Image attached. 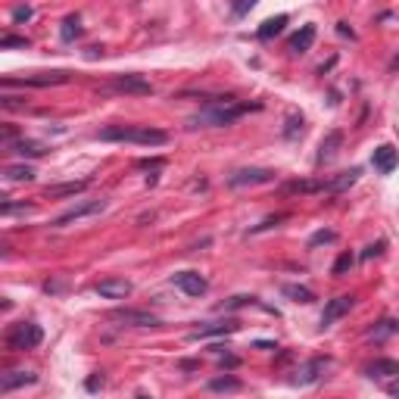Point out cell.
Segmentation results:
<instances>
[{
    "mask_svg": "<svg viewBox=\"0 0 399 399\" xmlns=\"http://www.w3.org/2000/svg\"><path fill=\"white\" fill-rule=\"evenodd\" d=\"M249 103H234V100H215L206 109H200L197 116H191V128H225V125H234L244 113H249Z\"/></svg>",
    "mask_w": 399,
    "mask_h": 399,
    "instance_id": "1",
    "label": "cell"
},
{
    "mask_svg": "<svg viewBox=\"0 0 399 399\" xmlns=\"http://www.w3.org/2000/svg\"><path fill=\"white\" fill-rule=\"evenodd\" d=\"M100 140H122V144H140V147H162L169 144V135L150 125H109L97 135Z\"/></svg>",
    "mask_w": 399,
    "mask_h": 399,
    "instance_id": "2",
    "label": "cell"
},
{
    "mask_svg": "<svg viewBox=\"0 0 399 399\" xmlns=\"http://www.w3.org/2000/svg\"><path fill=\"white\" fill-rule=\"evenodd\" d=\"M41 340H44V331L35 322H19L6 331V347L10 349H35Z\"/></svg>",
    "mask_w": 399,
    "mask_h": 399,
    "instance_id": "3",
    "label": "cell"
},
{
    "mask_svg": "<svg viewBox=\"0 0 399 399\" xmlns=\"http://www.w3.org/2000/svg\"><path fill=\"white\" fill-rule=\"evenodd\" d=\"M109 322H119V325H128V327H156L159 318L153 312H144V309H113L109 312Z\"/></svg>",
    "mask_w": 399,
    "mask_h": 399,
    "instance_id": "4",
    "label": "cell"
},
{
    "mask_svg": "<svg viewBox=\"0 0 399 399\" xmlns=\"http://www.w3.org/2000/svg\"><path fill=\"white\" fill-rule=\"evenodd\" d=\"M269 181H275V172L271 169H237L234 175L228 178V184L231 187H253V184H269Z\"/></svg>",
    "mask_w": 399,
    "mask_h": 399,
    "instance_id": "5",
    "label": "cell"
},
{
    "mask_svg": "<svg viewBox=\"0 0 399 399\" xmlns=\"http://www.w3.org/2000/svg\"><path fill=\"white\" fill-rule=\"evenodd\" d=\"M109 88L119 91V94H137V97L153 94V84L147 82L144 75H116L113 82H109Z\"/></svg>",
    "mask_w": 399,
    "mask_h": 399,
    "instance_id": "6",
    "label": "cell"
},
{
    "mask_svg": "<svg viewBox=\"0 0 399 399\" xmlns=\"http://www.w3.org/2000/svg\"><path fill=\"white\" fill-rule=\"evenodd\" d=\"M106 209V200H88V203H78V206H72L69 213H62L57 218V225L60 228H66V225H72L78 222V218H88V215H100Z\"/></svg>",
    "mask_w": 399,
    "mask_h": 399,
    "instance_id": "7",
    "label": "cell"
},
{
    "mask_svg": "<svg viewBox=\"0 0 399 399\" xmlns=\"http://www.w3.org/2000/svg\"><path fill=\"white\" fill-rule=\"evenodd\" d=\"M172 284H175L178 291H184L187 296H203L209 291L206 278L197 275V271H178V275H172Z\"/></svg>",
    "mask_w": 399,
    "mask_h": 399,
    "instance_id": "8",
    "label": "cell"
},
{
    "mask_svg": "<svg viewBox=\"0 0 399 399\" xmlns=\"http://www.w3.org/2000/svg\"><path fill=\"white\" fill-rule=\"evenodd\" d=\"M94 291H97L103 300H125V296H131V281L125 278H103L94 284Z\"/></svg>",
    "mask_w": 399,
    "mask_h": 399,
    "instance_id": "9",
    "label": "cell"
},
{
    "mask_svg": "<svg viewBox=\"0 0 399 399\" xmlns=\"http://www.w3.org/2000/svg\"><path fill=\"white\" fill-rule=\"evenodd\" d=\"M69 82V72H44V75H28L22 82H10L6 78L4 88H13V84H22V88H50V84H66Z\"/></svg>",
    "mask_w": 399,
    "mask_h": 399,
    "instance_id": "10",
    "label": "cell"
},
{
    "mask_svg": "<svg viewBox=\"0 0 399 399\" xmlns=\"http://www.w3.org/2000/svg\"><path fill=\"white\" fill-rule=\"evenodd\" d=\"M365 374L371 381H393L399 378V362L396 359H374V362L365 365Z\"/></svg>",
    "mask_w": 399,
    "mask_h": 399,
    "instance_id": "11",
    "label": "cell"
},
{
    "mask_svg": "<svg viewBox=\"0 0 399 399\" xmlns=\"http://www.w3.org/2000/svg\"><path fill=\"white\" fill-rule=\"evenodd\" d=\"M349 309H353V296H334V300H327V306L322 312V327H331L337 318L347 315Z\"/></svg>",
    "mask_w": 399,
    "mask_h": 399,
    "instance_id": "12",
    "label": "cell"
},
{
    "mask_svg": "<svg viewBox=\"0 0 399 399\" xmlns=\"http://www.w3.org/2000/svg\"><path fill=\"white\" fill-rule=\"evenodd\" d=\"M371 162H374V169H378L381 175H390V172L399 166V150L396 147H390V144H381L378 150L371 153Z\"/></svg>",
    "mask_w": 399,
    "mask_h": 399,
    "instance_id": "13",
    "label": "cell"
},
{
    "mask_svg": "<svg viewBox=\"0 0 399 399\" xmlns=\"http://www.w3.org/2000/svg\"><path fill=\"white\" fill-rule=\"evenodd\" d=\"M234 331H237V322H209V325L193 327L187 337H191V340H203V337H218V334H234Z\"/></svg>",
    "mask_w": 399,
    "mask_h": 399,
    "instance_id": "14",
    "label": "cell"
},
{
    "mask_svg": "<svg viewBox=\"0 0 399 399\" xmlns=\"http://www.w3.org/2000/svg\"><path fill=\"white\" fill-rule=\"evenodd\" d=\"M340 144H343V131H327L322 147H318V166H325V162H331L334 156L340 153Z\"/></svg>",
    "mask_w": 399,
    "mask_h": 399,
    "instance_id": "15",
    "label": "cell"
},
{
    "mask_svg": "<svg viewBox=\"0 0 399 399\" xmlns=\"http://www.w3.org/2000/svg\"><path fill=\"white\" fill-rule=\"evenodd\" d=\"M38 374L35 371H6L0 378V393H13L16 387H26V384H35Z\"/></svg>",
    "mask_w": 399,
    "mask_h": 399,
    "instance_id": "16",
    "label": "cell"
},
{
    "mask_svg": "<svg viewBox=\"0 0 399 399\" xmlns=\"http://www.w3.org/2000/svg\"><path fill=\"white\" fill-rule=\"evenodd\" d=\"M312 41H315V26H303L291 41H287V50H291L293 57H300V53H306L312 47Z\"/></svg>",
    "mask_w": 399,
    "mask_h": 399,
    "instance_id": "17",
    "label": "cell"
},
{
    "mask_svg": "<svg viewBox=\"0 0 399 399\" xmlns=\"http://www.w3.org/2000/svg\"><path fill=\"white\" fill-rule=\"evenodd\" d=\"M359 175H362L359 169L340 172V175H334L331 181H325V191H327V193H343V191H349V187H353V184L359 181Z\"/></svg>",
    "mask_w": 399,
    "mask_h": 399,
    "instance_id": "18",
    "label": "cell"
},
{
    "mask_svg": "<svg viewBox=\"0 0 399 399\" xmlns=\"http://www.w3.org/2000/svg\"><path fill=\"white\" fill-rule=\"evenodd\" d=\"M325 365H327V359H312L309 365H303L300 371V378H293V384H312V381H318V371H325Z\"/></svg>",
    "mask_w": 399,
    "mask_h": 399,
    "instance_id": "19",
    "label": "cell"
},
{
    "mask_svg": "<svg viewBox=\"0 0 399 399\" xmlns=\"http://www.w3.org/2000/svg\"><path fill=\"white\" fill-rule=\"evenodd\" d=\"M284 26H287V16H275V19H265L256 35H259L262 41H271L275 35H281V31H284Z\"/></svg>",
    "mask_w": 399,
    "mask_h": 399,
    "instance_id": "20",
    "label": "cell"
},
{
    "mask_svg": "<svg viewBox=\"0 0 399 399\" xmlns=\"http://www.w3.org/2000/svg\"><path fill=\"white\" fill-rule=\"evenodd\" d=\"M10 150H13V153H19V156H44V153H47V147L41 144V140H16Z\"/></svg>",
    "mask_w": 399,
    "mask_h": 399,
    "instance_id": "21",
    "label": "cell"
},
{
    "mask_svg": "<svg viewBox=\"0 0 399 399\" xmlns=\"http://www.w3.org/2000/svg\"><path fill=\"white\" fill-rule=\"evenodd\" d=\"M209 390H213V393H237V390H240V381L234 378V374H225V378L209 381Z\"/></svg>",
    "mask_w": 399,
    "mask_h": 399,
    "instance_id": "22",
    "label": "cell"
},
{
    "mask_svg": "<svg viewBox=\"0 0 399 399\" xmlns=\"http://www.w3.org/2000/svg\"><path fill=\"white\" fill-rule=\"evenodd\" d=\"M88 181H72V184H60V187H47V197H72V193H82Z\"/></svg>",
    "mask_w": 399,
    "mask_h": 399,
    "instance_id": "23",
    "label": "cell"
},
{
    "mask_svg": "<svg viewBox=\"0 0 399 399\" xmlns=\"http://www.w3.org/2000/svg\"><path fill=\"white\" fill-rule=\"evenodd\" d=\"M284 296L293 303H312L315 300V293H312L309 287H300V284H284Z\"/></svg>",
    "mask_w": 399,
    "mask_h": 399,
    "instance_id": "24",
    "label": "cell"
},
{
    "mask_svg": "<svg viewBox=\"0 0 399 399\" xmlns=\"http://www.w3.org/2000/svg\"><path fill=\"white\" fill-rule=\"evenodd\" d=\"M325 191V181H291L284 184V193H318Z\"/></svg>",
    "mask_w": 399,
    "mask_h": 399,
    "instance_id": "25",
    "label": "cell"
},
{
    "mask_svg": "<svg viewBox=\"0 0 399 399\" xmlns=\"http://www.w3.org/2000/svg\"><path fill=\"white\" fill-rule=\"evenodd\" d=\"M6 181H31L35 178V169L31 166H6Z\"/></svg>",
    "mask_w": 399,
    "mask_h": 399,
    "instance_id": "26",
    "label": "cell"
},
{
    "mask_svg": "<svg viewBox=\"0 0 399 399\" xmlns=\"http://www.w3.org/2000/svg\"><path fill=\"white\" fill-rule=\"evenodd\" d=\"M396 331H399V322H390V318H387V322H381L378 327H371L369 337H374V340H384L387 334H396Z\"/></svg>",
    "mask_w": 399,
    "mask_h": 399,
    "instance_id": "27",
    "label": "cell"
},
{
    "mask_svg": "<svg viewBox=\"0 0 399 399\" xmlns=\"http://www.w3.org/2000/svg\"><path fill=\"white\" fill-rule=\"evenodd\" d=\"M60 35H62V41H72V38L82 35V26H78V16H69V19L62 22V31H60Z\"/></svg>",
    "mask_w": 399,
    "mask_h": 399,
    "instance_id": "28",
    "label": "cell"
},
{
    "mask_svg": "<svg viewBox=\"0 0 399 399\" xmlns=\"http://www.w3.org/2000/svg\"><path fill=\"white\" fill-rule=\"evenodd\" d=\"M296 131H303V116L300 113H291V116H287L284 137H296Z\"/></svg>",
    "mask_w": 399,
    "mask_h": 399,
    "instance_id": "29",
    "label": "cell"
},
{
    "mask_svg": "<svg viewBox=\"0 0 399 399\" xmlns=\"http://www.w3.org/2000/svg\"><path fill=\"white\" fill-rule=\"evenodd\" d=\"M337 240V231H315L309 240V247H322V244H334Z\"/></svg>",
    "mask_w": 399,
    "mask_h": 399,
    "instance_id": "30",
    "label": "cell"
},
{
    "mask_svg": "<svg viewBox=\"0 0 399 399\" xmlns=\"http://www.w3.org/2000/svg\"><path fill=\"white\" fill-rule=\"evenodd\" d=\"M13 47H28L26 38H19V35H4L0 38V50H13Z\"/></svg>",
    "mask_w": 399,
    "mask_h": 399,
    "instance_id": "31",
    "label": "cell"
},
{
    "mask_svg": "<svg viewBox=\"0 0 399 399\" xmlns=\"http://www.w3.org/2000/svg\"><path fill=\"white\" fill-rule=\"evenodd\" d=\"M353 253H343L340 256V259L337 262H334V275H343V271H349V269H353Z\"/></svg>",
    "mask_w": 399,
    "mask_h": 399,
    "instance_id": "32",
    "label": "cell"
},
{
    "mask_svg": "<svg viewBox=\"0 0 399 399\" xmlns=\"http://www.w3.org/2000/svg\"><path fill=\"white\" fill-rule=\"evenodd\" d=\"M13 19H16V22L31 19V6H16V10H13Z\"/></svg>",
    "mask_w": 399,
    "mask_h": 399,
    "instance_id": "33",
    "label": "cell"
},
{
    "mask_svg": "<svg viewBox=\"0 0 399 399\" xmlns=\"http://www.w3.org/2000/svg\"><path fill=\"white\" fill-rule=\"evenodd\" d=\"M26 203H4V215H10V213H26Z\"/></svg>",
    "mask_w": 399,
    "mask_h": 399,
    "instance_id": "34",
    "label": "cell"
},
{
    "mask_svg": "<svg viewBox=\"0 0 399 399\" xmlns=\"http://www.w3.org/2000/svg\"><path fill=\"white\" fill-rule=\"evenodd\" d=\"M249 10H253V0H249V4H237V6H234V16H244Z\"/></svg>",
    "mask_w": 399,
    "mask_h": 399,
    "instance_id": "35",
    "label": "cell"
},
{
    "mask_svg": "<svg viewBox=\"0 0 399 399\" xmlns=\"http://www.w3.org/2000/svg\"><path fill=\"white\" fill-rule=\"evenodd\" d=\"M381 249H384V244H378V247H369V249H365V253H362V256H365V259H371V256H378V253H381Z\"/></svg>",
    "mask_w": 399,
    "mask_h": 399,
    "instance_id": "36",
    "label": "cell"
},
{
    "mask_svg": "<svg viewBox=\"0 0 399 399\" xmlns=\"http://www.w3.org/2000/svg\"><path fill=\"white\" fill-rule=\"evenodd\" d=\"M97 387H103V378H91L88 381V390H97Z\"/></svg>",
    "mask_w": 399,
    "mask_h": 399,
    "instance_id": "37",
    "label": "cell"
},
{
    "mask_svg": "<svg viewBox=\"0 0 399 399\" xmlns=\"http://www.w3.org/2000/svg\"><path fill=\"white\" fill-rule=\"evenodd\" d=\"M390 393H393L399 399V378H396V384H390Z\"/></svg>",
    "mask_w": 399,
    "mask_h": 399,
    "instance_id": "38",
    "label": "cell"
},
{
    "mask_svg": "<svg viewBox=\"0 0 399 399\" xmlns=\"http://www.w3.org/2000/svg\"><path fill=\"white\" fill-rule=\"evenodd\" d=\"M137 399H147V396H137Z\"/></svg>",
    "mask_w": 399,
    "mask_h": 399,
    "instance_id": "39",
    "label": "cell"
}]
</instances>
